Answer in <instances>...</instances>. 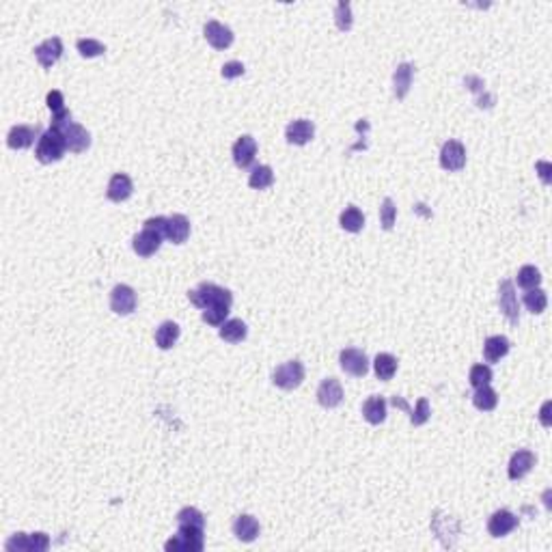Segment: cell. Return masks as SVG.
Segmentation results:
<instances>
[{"label":"cell","mask_w":552,"mask_h":552,"mask_svg":"<svg viewBox=\"0 0 552 552\" xmlns=\"http://www.w3.org/2000/svg\"><path fill=\"white\" fill-rule=\"evenodd\" d=\"M50 127H54V130H59L63 134L67 151H71V153H82V151H87L91 147V134L87 132V127H82L80 123L71 121V112L69 110L52 114Z\"/></svg>","instance_id":"obj_1"},{"label":"cell","mask_w":552,"mask_h":552,"mask_svg":"<svg viewBox=\"0 0 552 552\" xmlns=\"http://www.w3.org/2000/svg\"><path fill=\"white\" fill-rule=\"evenodd\" d=\"M188 300L196 309L205 311V309L216 307V305L231 307L233 305V293L227 287H221V285H214V283H201L199 287L188 291Z\"/></svg>","instance_id":"obj_2"},{"label":"cell","mask_w":552,"mask_h":552,"mask_svg":"<svg viewBox=\"0 0 552 552\" xmlns=\"http://www.w3.org/2000/svg\"><path fill=\"white\" fill-rule=\"evenodd\" d=\"M67 151V145H65V139L59 130H54V127H48V130L41 134V139L37 141V147H35V158L41 162V164H52V162H59Z\"/></svg>","instance_id":"obj_3"},{"label":"cell","mask_w":552,"mask_h":552,"mask_svg":"<svg viewBox=\"0 0 552 552\" xmlns=\"http://www.w3.org/2000/svg\"><path fill=\"white\" fill-rule=\"evenodd\" d=\"M166 552H201L203 550V529L180 524L177 535H173L164 544Z\"/></svg>","instance_id":"obj_4"},{"label":"cell","mask_w":552,"mask_h":552,"mask_svg":"<svg viewBox=\"0 0 552 552\" xmlns=\"http://www.w3.org/2000/svg\"><path fill=\"white\" fill-rule=\"evenodd\" d=\"M305 380V365L300 360H289L278 365L272 371V382L274 387L283 389V391H295Z\"/></svg>","instance_id":"obj_5"},{"label":"cell","mask_w":552,"mask_h":552,"mask_svg":"<svg viewBox=\"0 0 552 552\" xmlns=\"http://www.w3.org/2000/svg\"><path fill=\"white\" fill-rule=\"evenodd\" d=\"M498 307L503 311V315L507 317V322L512 326L520 324V303H518V293H516V285L512 281H500L498 285Z\"/></svg>","instance_id":"obj_6"},{"label":"cell","mask_w":552,"mask_h":552,"mask_svg":"<svg viewBox=\"0 0 552 552\" xmlns=\"http://www.w3.org/2000/svg\"><path fill=\"white\" fill-rule=\"evenodd\" d=\"M5 548L9 550V552H44V550H48L50 548V537H48V533H30V535H26V533H16L7 544H5Z\"/></svg>","instance_id":"obj_7"},{"label":"cell","mask_w":552,"mask_h":552,"mask_svg":"<svg viewBox=\"0 0 552 552\" xmlns=\"http://www.w3.org/2000/svg\"><path fill=\"white\" fill-rule=\"evenodd\" d=\"M162 240H164V231L153 229V227H143V231L132 237V248H134V252L139 254V257L147 259V257H151V254H155L160 250Z\"/></svg>","instance_id":"obj_8"},{"label":"cell","mask_w":552,"mask_h":552,"mask_svg":"<svg viewBox=\"0 0 552 552\" xmlns=\"http://www.w3.org/2000/svg\"><path fill=\"white\" fill-rule=\"evenodd\" d=\"M136 291L130 287V285H117L112 291H110V311L117 313V315H130L136 311Z\"/></svg>","instance_id":"obj_9"},{"label":"cell","mask_w":552,"mask_h":552,"mask_svg":"<svg viewBox=\"0 0 552 552\" xmlns=\"http://www.w3.org/2000/svg\"><path fill=\"white\" fill-rule=\"evenodd\" d=\"M339 365H341V369L352 377H365L367 371H369L367 354L363 350H356V348L341 350V354H339Z\"/></svg>","instance_id":"obj_10"},{"label":"cell","mask_w":552,"mask_h":552,"mask_svg":"<svg viewBox=\"0 0 552 552\" xmlns=\"http://www.w3.org/2000/svg\"><path fill=\"white\" fill-rule=\"evenodd\" d=\"M203 35L207 39V44L214 50H227L233 44V39H235L233 30L229 26H225L223 22H218V20H209L203 26Z\"/></svg>","instance_id":"obj_11"},{"label":"cell","mask_w":552,"mask_h":552,"mask_svg":"<svg viewBox=\"0 0 552 552\" xmlns=\"http://www.w3.org/2000/svg\"><path fill=\"white\" fill-rule=\"evenodd\" d=\"M440 166L449 173H457L466 166V147L459 141H447L440 149Z\"/></svg>","instance_id":"obj_12"},{"label":"cell","mask_w":552,"mask_h":552,"mask_svg":"<svg viewBox=\"0 0 552 552\" xmlns=\"http://www.w3.org/2000/svg\"><path fill=\"white\" fill-rule=\"evenodd\" d=\"M41 127L39 125H13L7 134V145L11 149H28L35 145V141L41 139Z\"/></svg>","instance_id":"obj_13"},{"label":"cell","mask_w":552,"mask_h":552,"mask_svg":"<svg viewBox=\"0 0 552 552\" xmlns=\"http://www.w3.org/2000/svg\"><path fill=\"white\" fill-rule=\"evenodd\" d=\"M535 462H537V457H535L533 451H529V449H520V451H516V453L512 455V459H509V469H507L509 479H512V481H520V479H524V477L533 471Z\"/></svg>","instance_id":"obj_14"},{"label":"cell","mask_w":552,"mask_h":552,"mask_svg":"<svg viewBox=\"0 0 552 552\" xmlns=\"http://www.w3.org/2000/svg\"><path fill=\"white\" fill-rule=\"evenodd\" d=\"M35 57L44 69H52V65H57L63 57V41L59 37H50L46 41H41V44L35 48Z\"/></svg>","instance_id":"obj_15"},{"label":"cell","mask_w":552,"mask_h":552,"mask_svg":"<svg viewBox=\"0 0 552 552\" xmlns=\"http://www.w3.org/2000/svg\"><path fill=\"white\" fill-rule=\"evenodd\" d=\"M231 155H233L235 166H240V168H248V166H252L254 158H257V141H254L250 134L240 136V139L233 143Z\"/></svg>","instance_id":"obj_16"},{"label":"cell","mask_w":552,"mask_h":552,"mask_svg":"<svg viewBox=\"0 0 552 552\" xmlns=\"http://www.w3.org/2000/svg\"><path fill=\"white\" fill-rule=\"evenodd\" d=\"M313 136H315V125L309 119H295V121H291L287 125V130H285L287 143L289 145H298V147L311 143Z\"/></svg>","instance_id":"obj_17"},{"label":"cell","mask_w":552,"mask_h":552,"mask_svg":"<svg viewBox=\"0 0 552 552\" xmlns=\"http://www.w3.org/2000/svg\"><path fill=\"white\" fill-rule=\"evenodd\" d=\"M317 401L319 406L332 410L336 406H341L343 401V389H341V382H339L336 377H326L322 380V384L317 389Z\"/></svg>","instance_id":"obj_18"},{"label":"cell","mask_w":552,"mask_h":552,"mask_svg":"<svg viewBox=\"0 0 552 552\" xmlns=\"http://www.w3.org/2000/svg\"><path fill=\"white\" fill-rule=\"evenodd\" d=\"M518 522L520 520L509 512V509H498V512H494L488 520V533L492 537H505L518 527Z\"/></svg>","instance_id":"obj_19"},{"label":"cell","mask_w":552,"mask_h":552,"mask_svg":"<svg viewBox=\"0 0 552 552\" xmlns=\"http://www.w3.org/2000/svg\"><path fill=\"white\" fill-rule=\"evenodd\" d=\"M132 192H134V184H132V180L127 177L125 173H114L112 177H110V182H108V188H106V196H108V201H112V203H123V201H127L132 196Z\"/></svg>","instance_id":"obj_20"},{"label":"cell","mask_w":552,"mask_h":552,"mask_svg":"<svg viewBox=\"0 0 552 552\" xmlns=\"http://www.w3.org/2000/svg\"><path fill=\"white\" fill-rule=\"evenodd\" d=\"M164 237L173 244H184L190 237V221L184 214H173L166 221V231Z\"/></svg>","instance_id":"obj_21"},{"label":"cell","mask_w":552,"mask_h":552,"mask_svg":"<svg viewBox=\"0 0 552 552\" xmlns=\"http://www.w3.org/2000/svg\"><path fill=\"white\" fill-rule=\"evenodd\" d=\"M259 533H262V527H259L257 518H252V516H248V514H242V516L235 518V522H233V535H235L240 541L250 544V541H254V539L259 537Z\"/></svg>","instance_id":"obj_22"},{"label":"cell","mask_w":552,"mask_h":552,"mask_svg":"<svg viewBox=\"0 0 552 552\" xmlns=\"http://www.w3.org/2000/svg\"><path fill=\"white\" fill-rule=\"evenodd\" d=\"M509 350H512V343H509V339L503 336V334H494V336H488L486 343H483V358L486 363H498L500 358H505L509 354Z\"/></svg>","instance_id":"obj_23"},{"label":"cell","mask_w":552,"mask_h":552,"mask_svg":"<svg viewBox=\"0 0 552 552\" xmlns=\"http://www.w3.org/2000/svg\"><path fill=\"white\" fill-rule=\"evenodd\" d=\"M412 76H414V65L412 63H401L397 65L393 74V93L397 100H404L412 87Z\"/></svg>","instance_id":"obj_24"},{"label":"cell","mask_w":552,"mask_h":552,"mask_svg":"<svg viewBox=\"0 0 552 552\" xmlns=\"http://www.w3.org/2000/svg\"><path fill=\"white\" fill-rule=\"evenodd\" d=\"M363 416L371 425H380L387 418V401L380 395H371L365 404H363Z\"/></svg>","instance_id":"obj_25"},{"label":"cell","mask_w":552,"mask_h":552,"mask_svg":"<svg viewBox=\"0 0 552 552\" xmlns=\"http://www.w3.org/2000/svg\"><path fill=\"white\" fill-rule=\"evenodd\" d=\"M180 324H175V322H162L160 326H158V330H155V346L160 348V350H171L175 343H177V339H180Z\"/></svg>","instance_id":"obj_26"},{"label":"cell","mask_w":552,"mask_h":552,"mask_svg":"<svg viewBox=\"0 0 552 552\" xmlns=\"http://www.w3.org/2000/svg\"><path fill=\"white\" fill-rule=\"evenodd\" d=\"M218 332H221V339L227 343H242L248 336V326L242 319H227Z\"/></svg>","instance_id":"obj_27"},{"label":"cell","mask_w":552,"mask_h":552,"mask_svg":"<svg viewBox=\"0 0 552 552\" xmlns=\"http://www.w3.org/2000/svg\"><path fill=\"white\" fill-rule=\"evenodd\" d=\"M339 225H341V229H346L348 233H358L365 227V214L356 205H350V207H346L341 211V216H339Z\"/></svg>","instance_id":"obj_28"},{"label":"cell","mask_w":552,"mask_h":552,"mask_svg":"<svg viewBox=\"0 0 552 552\" xmlns=\"http://www.w3.org/2000/svg\"><path fill=\"white\" fill-rule=\"evenodd\" d=\"M373 371H375L377 380H382V382L393 380V375L397 373V358L389 352L377 354L375 360H373Z\"/></svg>","instance_id":"obj_29"},{"label":"cell","mask_w":552,"mask_h":552,"mask_svg":"<svg viewBox=\"0 0 552 552\" xmlns=\"http://www.w3.org/2000/svg\"><path fill=\"white\" fill-rule=\"evenodd\" d=\"M272 184H274V171H272V166H268V164L254 166L252 173L248 175V186L252 190H266Z\"/></svg>","instance_id":"obj_30"},{"label":"cell","mask_w":552,"mask_h":552,"mask_svg":"<svg viewBox=\"0 0 552 552\" xmlns=\"http://www.w3.org/2000/svg\"><path fill=\"white\" fill-rule=\"evenodd\" d=\"M473 404H475V408L481 410V412H492V410L498 406V395H496V391L488 384V387L475 389Z\"/></svg>","instance_id":"obj_31"},{"label":"cell","mask_w":552,"mask_h":552,"mask_svg":"<svg viewBox=\"0 0 552 552\" xmlns=\"http://www.w3.org/2000/svg\"><path fill=\"white\" fill-rule=\"evenodd\" d=\"M524 307H527V311L533 313V315L544 313L546 307H548V295H546V291L539 289V287L529 289V291L524 293Z\"/></svg>","instance_id":"obj_32"},{"label":"cell","mask_w":552,"mask_h":552,"mask_svg":"<svg viewBox=\"0 0 552 552\" xmlns=\"http://www.w3.org/2000/svg\"><path fill=\"white\" fill-rule=\"evenodd\" d=\"M516 283H518V287H522V289H535V287H539V283H541V272L535 268V266H522L520 270H518V276H516Z\"/></svg>","instance_id":"obj_33"},{"label":"cell","mask_w":552,"mask_h":552,"mask_svg":"<svg viewBox=\"0 0 552 552\" xmlns=\"http://www.w3.org/2000/svg\"><path fill=\"white\" fill-rule=\"evenodd\" d=\"M76 48H78L80 57H84V59H95V57H102L106 52V46L98 39H78Z\"/></svg>","instance_id":"obj_34"},{"label":"cell","mask_w":552,"mask_h":552,"mask_svg":"<svg viewBox=\"0 0 552 552\" xmlns=\"http://www.w3.org/2000/svg\"><path fill=\"white\" fill-rule=\"evenodd\" d=\"M229 311H231V307H227V305H216V307H209V309H205L203 311V322L205 324H209V326H223L225 322H227V315H229Z\"/></svg>","instance_id":"obj_35"},{"label":"cell","mask_w":552,"mask_h":552,"mask_svg":"<svg viewBox=\"0 0 552 552\" xmlns=\"http://www.w3.org/2000/svg\"><path fill=\"white\" fill-rule=\"evenodd\" d=\"M469 380L473 389H481V387H488L492 382V369L488 365H473L471 367V373H469Z\"/></svg>","instance_id":"obj_36"},{"label":"cell","mask_w":552,"mask_h":552,"mask_svg":"<svg viewBox=\"0 0 552 552\" xmlns=\"http://www.w3.org/2000/svg\"><path fill=\"white\" fill-rule=\"evenodd\" d=\"M430 414H432L430 401H428L425 397H421V399L416 401V408L410 410V423H412L414 428H421V425H425V423L430 421Z\"/></svg>","instance_id":"obj_37"},{"label":"cell","mask_w":552,"mask_h":552,"mask_svg":"<svg viewBox=\"0 0 552 552\" xmlns=\"http://www.w3.org/2000/svg\"><path fill=\"white\" fill-rule=\"evenodd\" d=\"M395 221H397V207H395L393 199H384L380 207V223L387 231H391L395 227Z\"/></svg>","instance_id":"obj_38"},{"label":"cell","mask_w":552,"mask_h":552,"mask_svg":"<svg viewBox=\"0 0 552 552\" xmlns=\"http://www.w3.org/2000/svg\"><path fill=\"white\" fill-rule=\"evenodd\" d=\"M334 22H336V28L343 33H348L352 28V7H350V3H346V0H341V3L336 5Z\"/></svg>","instance_id":"obj_39"},{"label":"cell","mask_w":552,"mask_h":552,"mask_svg":"<svg viewBox=\"0 0 552 552\" xmlns=\"http://www.w3.org/2000/svg\"><path fill=\"white\" fill-rule=\"evenodd\" d=\"M177 522L180 524H190V527H205V516L199 512L196 507H184V509H180V514H177Z\"/></svg>","instance_id":"obj_40"},{"label":"cell","mask_w":552,"mask_h":552,"mask_svg":"<svg viewBox=\"0 0 552 552\" xmlns=\"http://www.w3.org/2000/svg\"><path fill=\"white\" fill-rule=\"evenodd\" d=\"M46 104H48V108L52 110V114H59V112L67 110V108H65V98H63L61 91H50L48 98H46Z\"/></svg>","instance_id":"obj_41"},{"label":"cell","mask_w":552,"mask_h":552,"mask_svg":"<svg viewBox=\"0 0 552 552\" xmlns=\"http://www.w3.org/2000/svg\"><path fill=\"white\" fill-rule=\"evenodd\" d=\"M244 65L240 63V61H229V63H225L223 65V78L225 80H233V78H240V76H244Z\"/></svg>","instance_id":"obj_42"}]
</instances>
